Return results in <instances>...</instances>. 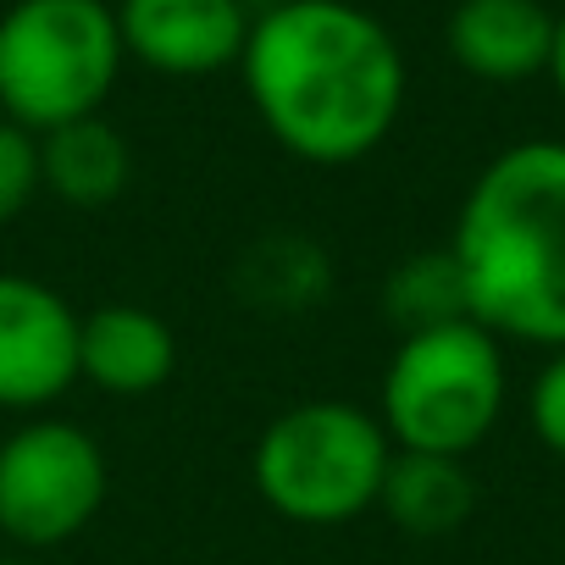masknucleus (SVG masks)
Masks as SVG:
<instances>
[{
    "label": "nucleus",
    "instance_id": "1",
    "mask_svg": "<svg viewBox=\"0 0 565 565\" xmlns=\"http://www.w3.org/2000/svg\"><path fill=\"white\" fill-rule=\"evenodd\" d=\"M238 73L260 128L311 167L372 156L405 111L399 40L350 0H277L249 23Z\"/></svg>",
    "mask_w": 565,
    "mask_h": 565
},
{
    "label": "nucleus",
    "instance_id": "2",
    "mask_svg": "<svg viewBox=\"0 0 565 565\" xmlns=\"http://www.w3.org/2000/svg\"><path fill=\"white\" fill-rule=\"evenodd\" d=\"M449 255L471 322L493 339L565 350V145L499 150L460 200Z\"/></svg>",
    "mask_w": 565,
    "mask_h": 565
},
{
    "label": "nucleus",
    "instance_id": "3",
    "mask_svg": "<svg viewBox=\"0 0 565 565\" xmlns=\"http://www.w3.org/2000/svg\"><path fill=\"white\" fill-rule=\"evenodd\" d=\"M122 56L117 12L106 0H18L0 18V117L34 139L100 117Z\"/></svg>",
    "mask_w": 565,
    "mask_h": 565
},
{
    "label": "nucleus",
    "instance_id": "4",
    "mask_svg": "<svg viewBox=\"0 0 565 565\" xmlns=\"http://www.w3.org/2000/svg\"><path fill=\"white\" fill-rule=\"evenodd\" d=\"M394 444L383 422L344 399H311L266 422L249 455L255 493L300 526H344L377 510Z\"/></svg>",
    "mask_w": 565,
    "mask_h": 565
},
{
    "label": "nucleus",
    "instance_id": "5",
    "mask_svg": "<svg viewBox=\"0 0 565 565\" xmlns=\"http://www.w3.org/2000/svg\"><path fill=\"white\" fill-rule=\"evenodd\" d=\"M504 350L482 322H444L405 333L388 372L377 422L394 449L466 460L504 416Z\"/></svg>",
    "mask_w": 565,
    "mask_h": 565
},
{
    "label": "nucleus",
    "instance_id": "6",
    "mask_svg": "<svg viewBox=\"0 0 565 565\" xmlns=\"http://www.w3.org/2000/svg\"><path fill=\"white\" fill-rule=\"evenodd\" d=\"M100 444L62 416H29L0 444V532L23 548L73 543L106 504Z\"/></svg>",
    "mask_w": 565,
    "mask_h": 565
},
{
    "label": "nucleus",
    "instance_id": "7",
    "mask_svg": "<svg viewBox=\"0 0 565 565\" xmlns=\"http://www.w3.org/2000/svg\"><path fill=\"white\" fill-rule=\"evenodd\" d=\"M78 383V311L40 277L0 271V411L40 416Z\"/></svg>",
    "mask_w": 565,
    "mask_h": 565
},
{
    "label": "nucleus",
    "instance_id": "8",
    "mask_svg": "<svg viewBox=\"0 0 565 565\" xmlns=\"http://www.w3.org/2000/svg\"><path fill=\"white\" fill-rule=\"evenodd\" d=\"M111 12L122 51L167 78H205L238 67L255 23L244 0H122Z\"/></svg>",
    "mask_w": 565,
    "mask_h": 565
},
{
    "label": "nucleus",
    "instance_id": "9",
    "mask_svg": "<svg viewBox=\"0 0 565 565\" xmlns=\"http://www.w3.org/2000/svg\"><path fill=\"white\" fill-rule=\"evenodd\" d=\"M178 372V333L150 306H95L78 317V383L111 399H145Z\"/></svg>",
    "mask_w": 565,
    "mask_h": 565
},
{
    "label": "nucleus",
    "instance_id": "10",
    "mask_svg": "<svg viewBox=\"0 0 565 565\" xmlns=\"http://www.w3.org/2000/svg\"><path fill=\"white\" fill-rule=\"evenodd\" d=\"M449 56L482 84H526L548 73L554 12L543 0H460L449 12Z\"/></svg>",
    "mask_w": 565,
    "mask_h": 565
},
{
    "label": "nucleus",
    "instance_id": "11",
    "mask_svg": "<svg viewBox=\"0 0 565 565\" xmlns=\"http://www.w3.org/2000/svg\"><path fill=\"white\" fill-rule=\"evenodd\" d=\"M134 178V150L106 117H78L51 134H40V189H51L62 205L95 211L111 205Z\"/></svg>",
    "mask_w": 565,
    "mask_h": 565
},
{
    "label": "nucleus",
    "instance_id": "12",
    "mask_svg": "<svg viewBox=\"0 0 565 565\" xmlns=\"http://www.w3.org/2000/svg\"><path fill=\"white\" fill-rule=\"evenodd\" d=\"M377 510L411 537H449L471 521L477 488H471L466 460L394 449V460L383 471V488H377Z\"/></svg>",
    "mask_w": 565,
    "mask_h": 565
},
{
    "label": "nucleus",
    "instance_id": "13",
    "mask_svg": "<svg viewBox=\"0 0 565 565\" xmlns=\"http://www.w3.org/2000/svg\"><path fill=\"white\" fill-rule=\"evenodd\" d=\"M383 306H388V317H394L405 333H427V328H444V322H471L466 282H460V266H455L449 249L411 255V260L388 277Z\"/></svg>",
    "mask_w": 565,
    "mask_h": 565
},
{
    "label": "nucleus",
    "instance_id": "14",
    "mask_svg": "<svg viewBox=\"0 0 565 565\" xmlns=\"http://www.w3.org/2000/svg\"><path fill=\"white\" fill-rule=\"evenodd\" d=\"M40 194V139L0 117V227L18 222Z\"/></svg>",
    "mask_w": 565,
    "mask_h": 565
},
{
    "label": "nucleus",
    "instance_id": "15",
    "mask_svg": "<svg viewBox=\"0 0 565 565\" xmlns=\"http://www.w3.org/2000/svg\"><path fill=\"white\" fill-rule=\"evenodd\" d=\"M532 433H537V444L548 449V455H559L565 460V350H554L548 355V366L537 372V383H532Z\"/></svg>",
    "mask_w": 565,
    "mask_h": 565
},
{
    "label": "nucleus",
    "instance_id": "16",
    "mask_svg": "<svg viewBox=\"0 0 565 565\" xmlns=\"http://www.w3.org/2000/svg\"><path fill=\"white\" fill-rule=\"evenodd\" d=\"M548 78H554V89H559V100H565V12L554 18V51H548Z\"/></svg>",
    "mask_w": 565,
    "mask_h": 565
},
{
    "label": "nucleus",
    "instance_id": "17",
    "mask_svg": "<svg viewBox=\"0 0 565 565\" xmlns=\"http://www.w3.org/2000/svg\"><path fill=\"white\" fill-rule=\"evenodd\" d=\"M0 565H34V559H0Z\"/></svg>",
    "mask_w": 565,
    "mask_h": 565
}]
</instances>
